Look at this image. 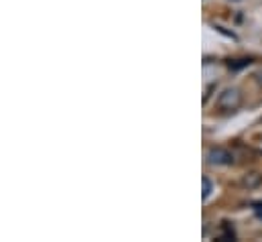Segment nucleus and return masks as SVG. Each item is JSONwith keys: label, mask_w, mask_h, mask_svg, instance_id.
Wrapping results in <instances>:
<instances>
[{"label": "nucleus", "mask_w": 262, "mask_h": 242, "mask_svg": "<svg viewBox=\"0 0 262 242\" xmlns=\"http://www.w3.org/2000/svg\"><path fill=\"white\" fill-rule=\"evenodd\" d=\"M201 183H203V199H207V197H209V193H211V189H213V185H211V182H209L207 177H203Z\"/></svg>", "instance_id": "3"}, {"label": "nucleus", "mask_w": 262, "mask_h": 242, "mask_svg": "<svg viewBox=\"0 0 262 242\" xmlns=\"http://www.w3.org/2000/svg\"><path fill=\"white\" fill-rule=\"evenodd\" d=\"M240 104H242V94L238 88H228L217 98V108L224 112H234L240 108Z\"/></svg>", "instance_id": "1"}, {"label": "nucleus", "mask_w": 262, "mask_h": 242, "mask_svg": "<svg viewBox=\"0 0 262 242\" xmlns=\"http://www.w3.org/2000/svg\"><path fill=\"white\" fill-rule=\"evenodd\" d=\"M207 161L211 165H232L234 163V155H232V151H228L224 147H211L207 151Z\"/></svg>", "instance_id": "2"}]
</instances>
